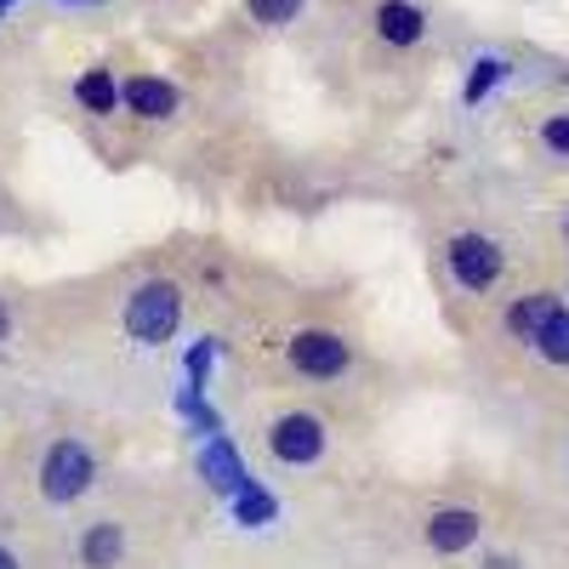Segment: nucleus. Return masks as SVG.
Returning <instances> with one entry per match:
<instances>
[{
	"instance_id": "12",
	"label": "nucleus",
	"mask_w": 569,
	"mask_h": 569,
	"mask_svg": "<svg viewBox=\"0 0 569 569\" xmlns=\"http://www.w3.org/2000/svg\"><path fill=\"white\" fill-rule=\"evenodd\" d=\"M536 353L547 365H569V308H558L547 325H541V337H536Z\"/></svg>"
},
{
	"instance_id": "10",
	"label": "nucleus",
	"mask_w": 569,
	"mask_h": 569,
	"mask_svg": "<svg viewBox=\"0 0 569 569\" xmlns=\"http://www.w3.org/2000/svg\"><path fill=\"white\" fill-rule=\"evenodd\" d=\"M558 313V291H530V297H518L512 308H507V330L518 342H536L541 337V325Z\"/></svg>"
},
{
	"instance_id": "1",
	"label": "nucleus",
	"mask_w": 569,
	"mask_h": 569,
	"mask_svg": "<svg viewBox=\"0 0 569 569\" xmlns=\"http://www.w3.org/2000/svg\"><path fill=\"white\" fill-rule=\"evenodd\" d=\"M98 472H103L98 450L80 433H58V439H46V450L34 461V490L46 507H74L98 490Z\"/></svg>"
},
{
	"instance_id": "13",
	"label": "nucleus",
	"mask_w": 569,
	"mask_h": 569,
	"mask_svg": "<svg viewBox=\"0 0 569 569\" xmlns=\"http://www.w3.org/2000/svg\"><path fill=\"white\" fill-rule=\"evenodd\" d=\"M302 12V0H246V18L262 23V29H279V23H291Z\"/></svg>"
},
{
	"instance_id": "16",
	"label": "nucleus",
	"mask_w": 569,
	"mask_h": 569,
	"mask_svg": "<svg viewBox=\"0 0 569 569\" xmlns=\"http://www.w3.org/2000/svg\"><path fill=\"white\" fill-rule=\"evenodd\" d=\"M0 569H23V552L12 541H0Z\"/></svg>"
},
{
	"instance_id": "17",
	"label": "nucleus",
	"mask_w": 569,
	"mask_h": 569,
	"mask_svg": "<svg viewBox=\"0 0 569 569\" xmlns=\"http://www.w3.org/2000/svg\"><path fill=\"white\" fill-rule=\"evenodd\" d=\"M12 342V313H7V302H0V348Z\"/></svg>"
},
{
	"instance_id": "9",
	"label": "nucleus",
	"mask_w": 569,
	"mask_h": 569,
	"mask_svg": "<svg viewBox=\"0 0 569 569\" xmlns=\"http://www.w3.org/2000/svg\"><path fill=\"white\" fill-rule=\"evenodd\" d=\"M370 23L388 46H416L427 34V18H421V7H410V0H382V7L370 12Z\"/></svg>"
},
{
	"instance_id": "14",
	"label": "nucleus",
	"mask_w": 569,
	"mask_h": 569,
	"mask_svg": "<svg viewBox=\"0 0 569 569\" xmlns=\"http://www.w3.org/2000/svg\"><path fill=\"white\" fill-rule=\"evenodd\" d=\"M501 74H507V63H501V58H479V63H472V80H467V103H479V98H485V91H490Z\"/></svg>"
},
{
	"instance_id": "3",
	"label": "nucleus",
	"mask_w": 569,
	"mask_h": 569,
	"mask_svg": "<svg viewBox=\"0 0 569 569\" xmlns=\"http://www.w3.org/2000/svg\"><path fill=\"white\" fill-rule=\"evenodd\" d=\"M348 365H353V342L342 330L308 325L284 337V370L302 376V382H337V376H348Z\"/></svg>"
},
{
	"instance_id": "7",
	"label": "nucleus",
	"mask_w": 569,
	"mask_h": 569,
	"mask_svg": "<svg viewBox=\"0 0 569 569\" xmlns=\"http://www.w3.org/2000/svg\"><path fill=\"white\" fill-rule=\"evenodd\" d=\"M427 547H433L439 558H461L467 547H479V536H485V518L472 512V507H439L433 518H427Z\"/></svg>"
},
{
	"instance_id": "6",
	"label": "nucleus",
	"mask_w": 569,
	"mask_h": 569,
	"mask_svg": "<svg viewBox=\"0 0 569 569\" xmlns=\"http://www.w3.org/2000/svg\"><path fill=\"white\" fill-rule=\"evenodd\" d=\"M80 569H120L131 558V536H126V518H86L80 541H74Z\"/></svg>"
},
{
	"instance_id": "15",
	"label": "nucleus",
	"mask_w": 569,
	"mask_h": 569,
	"mask_svg": "<svg viewBox=\"0 0 569 569\" xmlns=\"http://www.w3.org/2000/svg\"><path fill=\"white\" fill-rule=\"evenodd\" d=\"M541 142L552 154H569V114H552L547 126H541Z\"/></svg>"
},
{
	"instance_id": "19",
	"label": "nucleus",
	"mask_w": 569,
	"mask_h": 569,
	"mask_svg": "<svg viewBox=\"0 0 569 569\" xmlns=\"http://www.w3.org/2000/svg\"><path fill=\"white\" fill-rule=\"evenodd\" d=\"M563 228H569V222H563Z\"/></svg>"
},
{
	"instance_id": "5",
	"label": "nucleus",
	"mask_w": 569,
	"mask_h": 569,
	"mask_svg": "<svg viewBox=\"0 0 569 569\" xmlns=\"http://www.w3.org/2000/svg\"><path fill=\"white\" fill-rule=\"evenodd\" d=\"M445 262H450V279L461 284V291H472V297L496 291L501 273H507V251L490 240V233H456Z\"/></svg>"
},
{
	"instance_id": "18",
	"label": "nucleus",
	"mask_w": 569,
	"mask_h": 569,
	"mask_svg": "<svg viewBox=\"0 0 569 569\" xmlns=\"http://www.w3.org/2000/svg\"><path fill=\"white\" fill-rule=\"evenodd\" d=\"M485 569H518V558H507V552H496V558H485Z\"/></svg>"
},
{
	"instance_id": "8",
	"label": "nucleus",
	"mask_w": 569,
	"mask_h": 569,
	"mask_svg": "<svg viewBox=\"0 0 569 569\" xmlns=\"http://www.w3.org/2000/svg\"><path fill=\"white\" fill-rule=\"evenodd\" d=\"M120 103H126L137 120H171V114L182 109V91H177L171 80H160V74H131V80L120 86Z\"/></svg>"
},
{
	"instance_id": "4",
	"label": "nucleus",
	"mask_w": 569,
	"mask_h": 569,
	"mask_svg": "<svg viewBox=\"0 0 569 569\" xmlns=\"http://www.w3.org/2000/svg\"><path fill=\"white\" fill-rule=\"evenodd\" d=\"M262 445H268V456H273L279 467H313V461H325L330 433H325V421H319L313 410H279V416L268 421Z\"/></svg>"
},
{
	"instance_id": "11",
	"label": "nucleus",
	"mask_w": 569,
	"mask_h": 569,
	"mask_svg": "<svg viewBox=\"0 0 569 569\" xmlns=\"http://www.w3.org/2000/svg\"><path fill=\"white\" fill-rule=\"evenodd\" d=\"M74 98H80L86 114H114V109H120V86H114L109 69H86V74L74 80Z\"/></svg>"
},
{
	"instance_id": "2",
	"label": "nucleus",
	"mask_w": 569,
	"mask_h": 569,
	"mask_svg": "<svg viewBox=\"0 0 569 569\" xmlns=\"http://www.w3.org/2000/svg\"><path fill=\"white\" fill-rule=\"evenodd\" d=\"M182 330V284L177 279H142L126 297V337L142 348H160Z\"/></svg>"
}]
</instances>
